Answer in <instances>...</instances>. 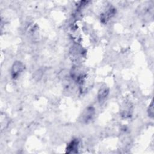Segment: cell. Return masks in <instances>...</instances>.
I'll return each mask as SVG.
<instances>
[{
    "instance_id": "3",
    "label": "cell",
    "mask_w": 154,
    "mask_h": 154,
    "mask_svg": "<svg viewBox=\"0 0 154 154\" xmlns=\"http://www.w3.org/2000/svg\"><path fill=\"white\" fill-rule=\"evenodd\" d=\"M108 94V90L106 87L101 88L98 93V99L100 102L104 101Z\"/></svg>"
},
{
    "instance_id": "4",
    "label": "cell",
    "mask_w": 154,
    "mask_h": 154,
    "mask_svg": "<svg viewBox=\"0 0 154 154\" xmlns=\"http://www.w3.org/2000/svg\"><path fill=\"white\" fill-rule=\"evenodd\" d=\"M94 114V110L93 108H89L87 109V111L84 113V119L87 122L92 119Z\"/></svg>"
},
{
    "instance_id": "5",
    "label": "cell",
    "mask_w": 154,
    "mask_h": 154,
    "mask_svg": "<svg viewBox=\"0 0 154 154\" xmlns=\"http://www.w3.org/2000/svg\"><path fill=\"white\" fill-rule=\"evenodd\" d=\"M148 114H149V116L150 117H153V103L152 102L149 107V109H148Z\"/></svg>"
},
{
    "instance_id": "1",
    "label": "cell",
    "mask_w": 154,
    "mask_h": 154,
    "mask_svg": "<svg viewBox=\"0 0 154 154\" xmlns=\"http://www.w3.org/2000/svg\"><path fill=\"white\" fill-rule=\"evenodd\" d=\"M24 65L20 62H16L11 69V75L13 78H16L24 70Z\"/></svg>"
},
{
    "instance_id": "2",
    "label": "cell",
    "mask_w": 154,
    "mask_h": 154,
    "mask_svg": "<svg viewBox=\"0 0 154 154\" xmlns=\"http://www.w3.org/2000/svg\"><path fill=\"white\" fill-rule=\"evenodd\" d=\"M78 141L77 140H74L70 143L67 147L66 152L67 153H77L78 150Z\"/></svg>"
}]
</instances>
